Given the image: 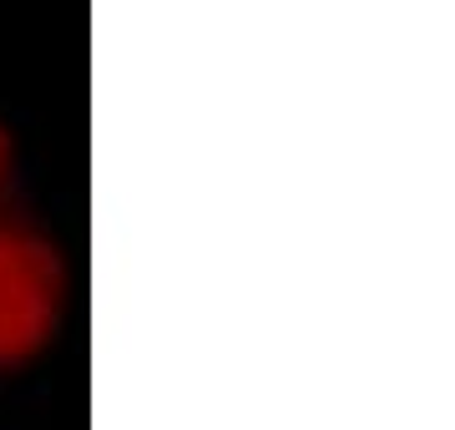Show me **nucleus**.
Instances as JSON below:
<instances>
[{"label": "nucleus", "instance_id": "nucleus-1", "mask_svg": "<svg viewBox=\"0 0 455 430\" xmlns=\"http://www.w3.org/2000/svg\"><path fill=\"white\" fill-rule=\"evenodd\" d=\"M56 299V264L26 233L0 228V360L26 354L41 339Z\"/></svg>", "mask_w": 455, "mask_h": 430}, {"label": "nucleus", "instance_id": "nucleus-2", "mask_svg": "<svg viewBox=\"0 0 455 430\" xmlns=\"http://www.w3.org/2000/svg\"><path fill=\"white\" fill-rule=\"evenodd\" d=\"M0 167H5V142H0Z\"/></svg>", "mask_w": 455, "mask_h": 430}]
</instances>
